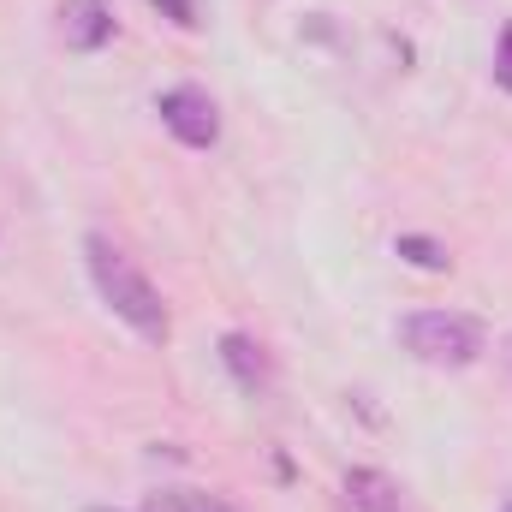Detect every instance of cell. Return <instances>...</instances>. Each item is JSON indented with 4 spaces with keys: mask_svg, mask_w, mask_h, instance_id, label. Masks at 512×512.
Segmentation results:
<instances>
[{
    "mask_svg": "<svg viewBox=\"0 0 512 512\" xmlns=\"http://www.w3.org/2000/svg\"><path fill=\"white\" fill-rule=\"evenodd\" d=\"M84 256H90V280H96V292L108 298V310H114L126 328H137L143 340L161 346V340L173 334V322H167L161 292L143 280V268H137L126 251H114L108 239H84Z\"/></svg>",
    "mask_w": 512,
    "mask_h": 512,
    "instance_id": "cell-1",
    "label": "cell"
},
{
    "mask_svg": "<svg viewBox=\"0 0 512 512\" xmlns=\"http://www.w3.org/2000/svg\"><path fill=\"white\" fill-rule=\"evenodd\" d=\"M399 340L411 358L435 364V370H465L483 358V322L471 316H453V310H417L399 322Z\"/></svg>",
    "mask_w": 512,
    "mask_h": 512,
    "instance_id": "cell-2",
    "label": "cell"
},
{
    "mask_svg": "<svg viewBox=\"0 0 512 512\" xmlns=\"http://www.w3.org/2000/svg\"><path fill=\"white\" fill-rule=\"evenodd\" d=\"M155 114H161V126L173 131L179 143H191V149H209V143L221 137V114H215L209 90H197V84H173V90H161Z\"/></svg>",
    "mask_w": 512,
    "mask_h": 512,
    "instance_id": "cell-3",
    "label": "cell"
},
{
    "mask_svg": "<svg viewBox=\"0 0 512 512\" xmlns=\"http://www.w3.org/2000/svg\"><path fill=\"white\" fill-rule=\"evenodd\" d=\"M60 36H66V48H102L114 36V18H108L102 0H66L60 6Z\"/></svg>",
    "mask_w": 512,
    "mask_h": 512,
    "instance_id": "cell-4",
    "label": "cell"
},
{
    "mask_svg": "<svg viewBox=\"0 0 512 512\" xmlns=\"http://www.w3.org/2000/svg\"><path fill=\"white\" fill-rule=\"evenodd\" d=\"M346 507L352 512H405L399 483L382 471H346Z\"/></svg>",
    "mask_w": 512,
    "mask_h": 512,
    "instance_id": "cell-5",
    "label": "cell"
},
{
    "mask_svg": "<svg viewBox=\"0 0 512 512\" xmlns=\"http://www.w3.org/2000/svg\"><path fill=\"white\" fill-rule=\"evenodd\" d=\"M221 364L233 370V382L245 387V393H262L268 376H274V370H268V358H262V346L245 340V334H227V340H221Z\"/></svg>",
    "mask_w": 512,
    "mask_h": 512,
    "instance_id": "cell-6",
    "label": "cell"
},
{
    "mask_svg": "<svg viewBox=\"0 0 512 512\" xmlns=\"http://www.w3.org/2000/svg\"><path fill=\"white\" fill-rule=\"evenodd\" d=\"M143 512H233V507L215 501V495H197V489H161Z\"/></svg>",
    "mask_w": 512,
    "mask_h": 512,
    "instance_id": "cell-7",
    "label": "cell"
},
{
    "mask_svg": "<svg viewBox=\"0 0 512 512\" xmlns=\"http://www.w3.org/2000/svg\"><path fill=\"white\" fill-rule=\"evenodd\" d=\"M393 251L405 256V262H411V268H429V274H441V268H447V262H453V256L441 251V245H435V239H417V233H399V245H393Z\"/></svg>",
    "mask_w": 512,
    "mask_h": 512,
    "instance_id": "cell-8",
    "label": "cell"
},
{
    "mask_svg": "<svg viewBox=\"0 0 512 512\" xmlns=\"http://www.w3.org/2000/svg\"><path fill=\"white\" fill-rule=\"evenodd\" d=\"M495 84L512 90V24L501 30V54H495Z\"/></svg>",
    "mask_w": 512,
    "mask_h": 512,
    "instance_id": "cell-9",
    "label": "cell"
},
{
    "mask_svg": "<svg viewBox=\"0 0 512 512\" xmlns=\"http://www.w3.org/2000/svg\"><path fill=\"white\" fill-rule=\"evenodd\" d=\"M155 6H161L179 30H191V24H197V0H155Z\"/></svg>",
    "mask_w": 512,
    "mask_h": 512,
    "instance_id": "cell-10",
    "label": "cell"
},
{
    "mask_svg": "<svg viewBox=\"0 0 512 512\" xmlns=\"http://www.w3.org/2000/svg\"><path fill=\"white\" fill-rule=\"evenodd\" d=\"M507 364H512V340H507Z\"/></svg>",
    "mask_w": 512,
    "mask_h": 512,
    "instance_id": "cell-11",
    "label": "cell"
},
{
    "mask_svg": "<svg viewBox=\"0 0 512 512\" xmlns=\"http://www.w3.org/2000/svg\"><path fill=\"white\" fill-rule=\"evenodd\" d=\"M501 512H512V501H507V507H501Z\"/></svg>",
    "mask_w": 512,
    "mask_h": 512,
    "instance_id": "cell-12",
    "label": "cell"
},
{
    "mask_svg": "<svg viewBox=\"0 0 512 512\" xmlns=\"http://www.w3.org/2000/svg\"><path fill=\"white\" fill-rule=\"evenodd\" d=\"M96 512H108V507H96Z\"/></svg>",
    "mask_w": 512,
    "mask_h": 512,
    "instance_id": "cell-13",
    "label": "cell"
}]
</instances>
